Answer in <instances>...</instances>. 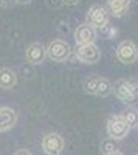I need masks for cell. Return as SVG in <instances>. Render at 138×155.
Wrapping results in <instances>:
<instances>
[{"label":"cell","mask_w":138,"mask_h":155,"mask_svg":"<svg viewBox=\"0 0 138 155\" xmlns=\"http://www.w3.org/2000/svg\"><path fill=\"white\" fill-rule=\"evenodd\" d=\"M112 92L124 104H135L138 101V84L130 79H120L113 84Z\"/></svg>","instance_id":"1"},{"label":"cell","mask_w":138,"mask_h":155,"mask_svg":"<svg viewBox=\"0 0 138 155\" xmlns=\"http://www.w3.org/2000/svg\"><path fill=\"white\" fill-rule=\"evenodd\" d=\"M112 87H113V84L103 76H89L82 82V88L85 93L101 98H106L112 93Z\"/></svg>","instance_id":"2"},{"label":"cell","mask_w":138,"mask_h":155,"mask_svg":"<svg viewBox=\"0 0 138 155\" xmlns=\"http://www.w3.org/2000/svg\"><path fill=\"white\" fill-rule=\"evenodd\" d=\"M130 132V126L126 123V120L123 118L121 115H113L110 116L107 121V135L110 140L118 141L126 138Z\"/></svg>","instance_id":"3"},{"label":"cell","mask_w":138,"mask_h":155,"mask_svg":"<svg viewBox=\"0 0 138 155\" xmlns=\"http://www.w3.org/2000/svg\"><path fill=\"white\" fill-rule=\"evenodd\" d=\"M85 19H87L85 23H89L95 30L96 28H106L109 25V20H110V12L103 5H93L87 11Z\"/></svg>","instance_id":"4"},{"label":"cell","mask_w":138,"mask_h":155,"mask_svg":"<svg viewBox=\"0 0 138 155\" xmlns=\"http://www.w3.org/2000/svg\"><path fill=\"white\" fill-rule=\"evenodd\" d=\"M45 50L47 56L53 62H64L71 53V47L64 39H54L48 44V47H45Z\"/></svg>","instance_id":"5"},{"label":"cell","mask_w":138,"mask_h":155,"mask_svg":"<svg viewBox=\"0 0 138 155\" xmlns=\"http://www.w3.org/2000/svg\"><path fill=\"white\" fill-rule=\"evenodd\" d=\"M74 56L82 64H96L101 59V51H99L96 44L76 45V48H74Z\"/></svg>","instance_id":"6"},{"label":"cell","mask_w":138,"mask_h":155,"mask_svg":"<svg viewBox=\"0 0 138 155\" xmlns=\"http://www.w3.org/2000/svg\"><path fill=\"white\" fill-rule=\"evenodd\" d=\"M117 59L124 64V65H130L136 62L138 59V47L132 41H123L117 47Z\"/></svg>","instance_id":"7"},{"label":"cell","mask_w":138,"mask_h":155,"mask_svg":"<svg viewBox=\"0 0 138 155\" xmlns=\"http://www.w3.org/2000/svg\"><path fill=\"white\" fill-rule=\"evenodd\" d=\"M42 149L47 155H61L64 150V140L59 134H47L42 140Z\"/></svg>","instance_id":"8"},{"label":"cell","mask_w":138,"mask_h":155,"mask_svg":"<svg viewBox=\"0 0 138 155\" xmlns=\"http://www.w3.org/2000/svg\"><path fill=\"white\" fill-rule=\"evenodd\" d=\"M45 58H47V50H45L44 44L33 42L27 47L25 59H27V62L31 64V65H41V64L45 61Z\"/></svg>","instance_id":"9"},{"label":"cell","mask_w":138,"mask_h":155,"mask_svg":"<svg viewBox=\"0 0 138 155\" xmlns=\"http://www.w3.org/2000/svg\"><path fill=\"white\" fill-rule=\"evenodd\" d=\"M74 41L76 45H85V44H95L96 41V30L90 27L89 23H81L74 30Z\"/></svg>","instance_id":"10"},{"label":"cell","mask_w":138,"mask_h":155,"mask_svg":"<svg viewBox=\"0 0 138 155\" xmlns=\"http://www.w3.org/2000/svg\"><path fill=\"white\" fill-rule=\"evenodd\" d=\"M17 124V113L14 109L0 106V132L9 130Z\"/></svg>","instance_id":"11"},{"label":"cell","mask_w":138,"mask_h":155,"mask_svg":"<svg viewBox=\"0 0 138 155\" xmlns=\"http://www.w3.org/2000/svg\"><path fill=\"white\" fill-rule=\"evenodd\" d=\"M107 6L113 17H123L130 8V0H107Z\"/></svg>","instance_id":"12"},{"label":"cell","mask_w":138,"mask_h":155,"mask_svg":"<svg viewBox=\"0 0 138 155\" xmlns=\"http://www.w3.org/2000/svg\"><path fill=\"white\" fill-rule=\"evenodd\" d=\"M17 84V74L14 70H11L8 67H2L0 68V87L2 88H14Z\"/></svg>","instance_id":"13"},{"label":"cell","mask_w":138,"mask_h":155,"mask_svg":"<svg viewBox=\"0 0 138 155\" xmlns=\"http://www.w3.org/2000/svg\"><path fill=\"white\" fill-rule=\"evenodd\" d=\"M121 116L126 120V123L130 126V129L138 127V109H135V107H127V109L123 110Z\"/></svg>","instance_id":"14"},{"label":"cell","mask_w":138,"mask_h":155,"mask_svg":"<svg viewBox=\"0 0 138 155\" xmlns=\"http://www.w3.org/2000/svg\"><path fill=\"white\" fill-rule=\"evenodd\" d=\"M115 150H117V147H115V144L112 143V141H104V143H103V152H104V155H109V153L115 152Z\"/></svg>","instance_id":"15"},{"label":"cell","mask_w":138,"mask_h":155,"mask_svg":"<svg viewBox=\"0 0 138 155\" xmlns=\"http://www.w3.org/2000/svg\"><path fill=\"white\" fill-rule=\"evenodd\" d=\"M16 3V0H0V6L2 8H12Z\"/></svg>","instance_id":"16"},{"label":"cell","mask_w":138,"mask_h":155,"mask_svg":"<svg viewBox=\"0 0 138 155\" xmlns=\"http://www.w3.org/2000/svg\"><path fill=\"white\" fill-rule=\"evenodd\" d=\"M47 5L50 8H58L62 5V0H47Z\"/></svg>","instance_id":"17"},{"label":"cell","mask_w":138,"mask_h":155,"mask_svg":"<svg viewBox=\"0 0 138 155\" xmlns=\"http://www.w3.org/2000/svg\"><path fill=\"white\" fill-rule=\"evenodd\" d=\"M78 3H79V0H62V5H67V6H74Z\"/></svg>","instance_id":"18"},{"label":"cell","mask_w":138,"mask_h":155,"mask_svg":"<svg viewBox=\"0 0 138 155\" xmlns=\"http://www.w3.org/2000/svg\"><path fill=\"white\" fill-rule=\"evenodd\" d=\"M31 2H33V0H16L17 5H30Z\"/></svg>","instance_id":"19"},{"label":"cell","mask_w":138,"mask_h":155,"mask_svg":"<svg viewBox=\"0 0 138 155\" xmlns=\"http://www.w3.org/2000/svg\"><path fill=\"white\" fill-rule=\"evenodd\" d=\"M14 155H31V152H28V150H25V149H20V150H17Z\"/></svg>","instance_id":"20"},{"label":"cell","mask_w":138,"mask_h":155,"mask_svg":"<svg viewBox=\"0 0 138 155\" xmlns=\"http://www.w3.org/2000/svg\"><path fill=\"white\" fill-rule=\"evenodd\" d=\"M109 155H123L120 150H115V152H112V153H109Z\"/></svg>","instance_id":"21"},{"label":"cell","mask_w":138,"mask_h":155,"mask_svg":"<svg viewBox=\"0 0 138 155\" xmlns=\"http://www.w3.org/2000/svg\"><path fill=\"white\" fill-rule=\"evenodd\" d=\"M136 155H138V153H136Z\"/></svg>","instance_id":"22"}]
</instances>
